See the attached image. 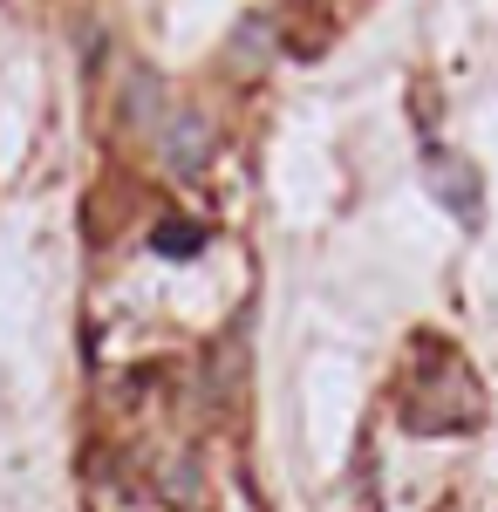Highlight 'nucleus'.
<instances>
[{
    "label": "nucleus",
    "mask_w": 498,
    "mask_h": 512,
    "mask_svg": "<svg viewBox=\"0 0 498 512\" xmlns=\"http://www.w3.org/2000/svg\"><path fill=\"white\" fill-rule=\"evenodd\" d=\"M103 512H157V506H151V499H110Z\"/></svg>",
    "instance_id": "f257e3e1"
}]
</instances>
